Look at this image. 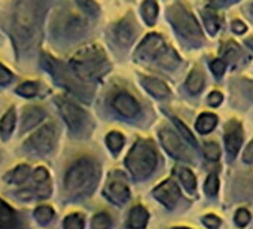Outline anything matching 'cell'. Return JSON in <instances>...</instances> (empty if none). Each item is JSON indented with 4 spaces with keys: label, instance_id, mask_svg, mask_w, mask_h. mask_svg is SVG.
I'll list each match as a JSON object with an SVG mask.
<instances>
[{
    "label": "cell",
    "instance_id": "1",
    "mask_svg": "<svg viewBox=\"0 0 253 229\" xmlns=\"http://www.w3.org/2000/svg\"><path fill=\"white\" fill-rule=\"evenodd\" d=\"M48 0H15L11 38L17 55H29L41 36Z\"/></svg>",
    "mask_w": 253,
    "mask_h": 229
},
{
    "label": "cell",
    "instance_id": "2",
    "mask_svg": "<svg viewBox=\"0 0 253 229\" xmlns=\"http://www.w3.org/2000/svg\"><path fill=\"white\" fill-rule=\"evenodd\" d=\"M70 69L76 77L82 80H92L100 77L107 69L104 52L97 46H86L79 49L70 60Z\"/></svg>",
    "mask_w": 253,
    "mask_h": 229
},
{
    "label": "cell",
    "instance_id": "3",
    "mask_svg": "<svg viewBox=\"0 0 253 229\" xmlns=\"http://www.w3.org/2000/svg\"><path fill=\"white\" fill-rule=\"evenodd\" d=\"M97 180L95 164L89 158H81L66 173L64 186L70 196H82L92 191Z\"/></svg>",
    "mask_w": 253,
    "mask_h": 229
},
{
    "label": "cell",
    "instance_id": "4",
    "mask_svg": "<svg viewBox=\"0 0 253 229\" xmlns=\"http://www.w3.org/2000/svg\"><path fill=\"white\" fill-rule=\"evenodd\" d=\"M157 151L154 145L148 140H140L134 145V148L126 155L125 164L130 173L137 179L148 177L157 167Z\"/></svg>",
    "mask_w": 253,
    "mask_h": 229
},
{
    "label": "cell",
    "instance_id": "5",
    "mask_svg": "<svg viewBox=\"0 0 253 229\" xmlns=\"http://www.w3.org/2000/svg\"><path fill=\"white\" fill-rule=\"evenodd\" d=\"M57 136H58V128L54 122L42 125L39 130H36L23 145V149L36 153V155H46L49 153L55 143H57Z\"/></svg>",
    "mask_w": 253,
    "mask_h": 229
},
{
    "label": "cell",
    "instance_id": "6",
    "mask_svg": "<svg viewBox=\"0 0 253 229\" xmlns=\"http://www.w3.org/2000/svg\"><path fill=\"white\" fill-rule=\"evenodd\" d=\"M52 27H54L52 33L57 38H64V39H75L81 36L85 30V24L82 18L73 12H66V11H61L54 18Z\"/></svg>",
    "mask_w": 253,
    "mask_h": 229
},
{
    "label": "cell",
    "instance_id": "7",
    "mask_svg": "<svg viewBox=\"0 0 253 229\" xmlns=\"http://www.w3.org/2000/svg\"><path fill=\"white\" fill-rule=\"evenodd\" d=\"M170 17H171L173 24L179 30V33H182L183 36H186L189 39L201 36V29H200L198 23L185 8L174 6L170 12Z\"/></svg>",
    "mask_w": 253,
    "mask_h": 229
},
{
    "label": "cell",
    "instance_id": "8",
    "mask_svg": "<svg viewBox=\"0 0 253 229\" xmlns=\"http://www.w3.org/2000/svg\"><path fill=\"white\" fill-rule=\"evenodd\" d=\"M57 104H58V109L63 114L66 124L70 127V130L72 131L81 130L85 122V112L78 104H75L63 97L57 98Z\"/></svg>",
    "mask_w": 253,
    "mask_h": 229
},
{
    "label": "cell",
    "instance_id": "9",
    "mask_svg": "<svg viewBox=\"0 0 253 229\" xmlns=\"http://www.w3.org/2000/svg\"><path fill=\"white\" fill-rule=\"evenodd\" d=\"M106 195L110 198V201L116 204H124L130 198V189L126 186L125 179L119 173H113L110 179L107 180L106 186Z\"/></svg>",
    "mask_w": 253,
    "mask_h": 229
},
{
    "label": "cell",
    "instance_id": "10",
    "mask_svg": "<svg viewBox=\"0 0 253 229\" xmlns=\"http://www.w3.org/2000/svg\"><path fill=\"white\" fill-rule=\"evenodd\" d=\"M160 139H161L163 146L166 148V151H167L171 156H174V158H177V159H183V158L188 156V151H186V148L183 146L182 140H180L179 136L174 134L171 130H161Z\"/></svg>",
    "mask_w": 253,
    "mask_h": 229
},
{
    "label": "cell",
    "instance_id": "11",
    "mask_svg": "<svg viewBox=\"0 0 253 229\" xmlns=\"http://www.w3.org/2000/svg\"><path fill=\"white\" fill-rule=\"evenodd\" d=\"M46 116L45 110L41 106H26L21 113V131H29L35 127H38Z\"/></svg>",
    "mask_w": 253,
    "mask_h": 229
},
{
    "label": "cell",
    "instance_id": "12",
    "mask_svg": "<svg viewBox=\"0 0 253 229\" xmlns=\"http://www.w3.org/2000/svg\"><path fill=\"white\" fill-rule=\"evenodd\" d=\"M113 106L118 110V113H121L125 118H133L140 112L137 100L126 92H121L119 95H116V98L113 100Z\"/></svg>",
    "mask_w": 253,
    "mask_h": 229
},
{
    "label": "cell",
    "instance_id": "13",
    "mask_svg": "<svg viewBox=\"0 0 253 229\" xmlns=\"http://www.w3.org/2000/svg\"><path fill=\"white\" fill-rule=\"evenodd\" d=\"M154 195L158 201H161L164 205L167 207H173L179 196H180V191H179V186L173 182V180H167L164 183H161L155 191H154Z\"/></svg>",
    "mask_w": 253,
    "mask_h": 229
},
{
    "label": "cell",
    "instance_id": "14",
    "mask_svg": "<svg viewBox=\"0 0 253 229\" xmlns=\"http://www.w3.org/2000/svg\"><path fill=\"white\" fill-rule=\"evenodd\" d=\"M164 42L161 40V38L160 36H157V35H151V36H148L145 40H143V43L139 46V49H137V55H146V57H155L157 58V55L158 57H164L166 60H169V57H167V54H164Z\"/></svg>",
    "mask_w": 253,
    "mask_h": 229
},
{
    "label": "cell",
    "instance_id": "15",
    "mask_svg": "<svg viewBox=\"0 0 253 229\" xmlns=\"http://www.w3.org/2000/svg\"><path fill=\"white\" fill-rule=\"evenodd\" d=\"M243 143V133H241V127L232 121L226 130V136H225V146L229 152L231 156H235L237 152L240 151V146Z\"/></svg>",
    "mask_w": 253,
    "mask_h": 229
},
{
    "label": "cell",
    "instance_id": "16",
    "mask_svg": "<svg viewBox=\"0 0 253 229\" xmlns=\"http://www.w3.org/2000/svg\"><path fill=\"white\" fill-rule=\"evenodd\" d=\"M20 220L17 213L0 198V229H18Z\"/></svg>",
    "mask_w": 253,
    "mask_h": 229
},
{
    "label": "cell",
    "instance_id": "17",
    "mask_svg": "<svg viewBox=\"0 0 253 229\" xmlns=\"http://www.w3.org/2000/svg\"><path fill=\"white\" fill-rule=\"evenodd\" d=\"M15 125H17V110L15 107H11L2 116V119H0V137H2V140H8L12 136Z\"/></svg>",
    "mask_w": 253,
    "mask_h": 229
},
{
    "label": "cell",
    "instance_id": "18",
    "mask_svg": "<svg viewBox=\"0 0 253 229\" xmlns=\"http://www.w3.org/2000/svg\"><path fill=\"white\" fill-rule=\"evenodd\" d=\"M148 217H149L148 211L143 207L137 205V207L131 208V211H130L128 226L131 229H143L146 226V223H148Z\"/></svg>",
    "mask_w": 253,
    "mask_h": 229
},
{
    "label": "cell",
    "instance_id": "19",
    "mask_svg": "<svg viewBox=\"0 0 253 229\" xmlns=\"http://www.w3.org/2000/svg\"><path fill=\"white\" fill-rule=\"evenodd\" d=\"M143 86H145L152 95L161 97V98H163V97H167L169 92H170L169 86H167L163 80L155 79V77H145V79H143Z\"/></svg>",
    "mask_w": 253,
    "mask_h": 229
},
{
    "label": "cell",
    "instance_id": "20",
    "mask_svg": "<svg viewBox=\"0 0 253 229\" xmlns=\"http://www.w3.org/2000/svg\"><path fill=\"white\" fill-rule=\"evenodd\" d=\"M29 176H30V167L29 165H18L11 173H8L5 180L9 183H14V185H21L29 179Z\"/></svg>",
    "mask_w": 253,
    "mask_h": 229
},
{
    "label": "cell",
    "instance_id": "21",
    "mask_svg": "<svg viewBox=\"0 0 253 229\" xmlns=\"http://www.w3.org/2000/svg\"><path fill=\"white\" fill-rule=\"evenodd\" d=\"M217 124V118L211 113H203L201 116L198 118L197 121V130L201 133V134H207L210 133Z\"/></svg>",
    "mask_w": 253,
    "mask_h": 229
},
{
    "label": "cell",
    "instance_id": "22",
    "mask_svg": "<svg viewBox=\"0 0 253 229\" xmlns=\"http://www.w3.org/2000/svg\"><path fill=\"white\" fill-rule=\"evenodd\" d=\"M142 15L149 26L155 24L157 15H158V5L155 0H145L143 8H142Z\"/></svg>",
    "mask_w": 253,
    "mask_h": 229
},
{
    "label": "cell",
    "instance_id": "23",
    "mask_svg": "<svg viewBox=\"0 0 253 229\" xmlns=\"http://www.w3.org/2000/svg\"><path fill=\"white\" fill-rule=\"evenodd\" d=\"M116 39L122 45H128L131 42V39H134V30L126 21H122L119 24V27L116 29Z\"/></svg>",
    "mask_w": 253,
    "mask_h": 229
},
{
    "label": "cell",
    "instance_id": "24",
    "mask_svg": "<svg viewBox=\"0 0 253 229\" xmlns=\"http://www.w3.org/2000/svg\"><path fill=\"white\" fill-rule=\"evenodd\" d=\"M186 85H188L191 92H194V94L200 92L204 86V75L201 73V70H198V69L192 70L188 80H186Z\"/></svg>",
    "mask_w": 253,
    "mask_h": 229
},
{
    "label": "cell",
    "instance_id": "25",
    "mask_svg": "<svg viewBox=\"0 0 253 229\" xmlns=\"http://www.w3.org/2000/svg\"><path fill=\"white\" fill-rule=\"evenodd\" d=\"M18 95L24 97V98H33L39 94V83L35 82V80H27V82H23L21 85L17 86V91H15Z\"/></svg>",
    "mask_w": 253,
    "mask_h": 229
},
{
    "label": "cell",
    "instance_id": "26",
    "mask_svg": "<svg viewBox=\"0 0 253 229\" xmlns=\"http://www.w3.org/2000/svg\"><path fill=\"white\" fill-rule=\"evenodd\" d=\"M177 173H179V177H180L183 186H185L189 192H192V191L195 189V185H197V180H195V176L192 174V171L182 167V168H177Z\"/></svg>",
    "mask_w": 253,
    "mask_h": 229
},
{
    "label": "cell",
    "instance_id": "27",
    "mask_svg": "<svg viewBox=\"0 0 253 229\" xmlns=\"http://www.w3.org/2000/svg\"><path fill=\"white\" fill-rule=\"evenodd\" d=\"M203 15H204V21H206V27H207V30H209L211 35H213V33H216V32H217V29H219V21H217L216 12H214V11L207 9V11H204V12H203Z\"/></svg>",
    "mask_w": 253,
    "mask_h": 229
},
{
    "label": "cell",
    "instance_id": "28",
    "mask_svg": "<svg viewBox=\"0 0 253 229\" xmlns=\"http://www.w3.org/2000/svg\"><path fill=\"white\" fill-rule=\"evenodd\" d=\"M35 217L41 222V223H48L52 220L54 217V210L48 205H41L35 210Z\"/></svg>",
    "mask_w": 253,
    "mask_h": 229
},
{
    "label": "cell",
    "instance_id": "29",
    "mask_svg": "<svg viewBox=\"0 0 253 229\" xmlns=\"http://www.w3.org/2000/svg\"><path fill=\"white\" fill-rule=\"evenodd\" d=\"M64 229H84V217L82 214L73 213L66 217L64 220Z\"/></svg>",
    "mask_w": 253,
    "mask_h": 229
},
{
    "label": "cell",
    "instance_id": "30",
    "mask_svg": "<svg viewBox=\"0 0 253 229\" xmlns=\"http://www.w3.org/2000/svg\"><path fill=\"white\" fill-rule=\"evenodd\" d=\"M76 5L86 14V15H97L98 14V5L94 0H76Z\"/></svg>",
    "mask_w": 253,
    "mask_h": 229
},
{
    "label": "cell",
    "instance_id": "31",
    "mask_svg": "<svg viewBox=\"0 0 253 229\" xmlns=\"http://www.w3.org/2000/svg\"><path fill=\"white\" fill-rule=\"evenodd\" d=\"M110 216L106 213H98L92 219V229H109L110 228Z\"/></svg>",
    "mask_w": 253,
    "mask_h": 229
},
{
    "label": "cell",
    "instance_id": "32",
    "mask_svg": "<svg viewBox=\"0 0 253 229\" xmlns=\"http://www.w3.org/2000/svg\"><path fill=\"white\" fill-rule=\"evenodd\" d=\"M106 143H107V146L113 151V152H116V151H119L122 146H124V137L119 134V133H110L109 136H107V139H106Z\"/></svg>",
    "mask_w": 253,
    "mask_h": 229
},
{
    "label": "cell",
    "instance_id": "33",
    "mask_svg": "<svg viewBox=\"0 0 253 229\" xmlns=\"http://www.w3.org/2000/svg\"><path fill=\"white\" fill-rule=\"evenodd\" d=\"M14 80V73L5 66L0 63V86H6Z\"/></svg>",
    "mask_w": 253,
    "mask_h": 229
},
{
    "label": "cell",
    "instance_id": "34",
    "mask_svg": "<svg viewBox=\"0 0 253 229\" xmlns=\"http://www.w3.org/2000/svg\"><path fill=\"white\" fill-rule=\"evenodd\" d=\"M204 155H206V158L210 159V161L219 159L220 152H219L217 145H216V143H206V145H204Z\"/></svg>",
    "mask_w": 253,
    "mask_h": 229
},
{
    "label": "cell",
    "instance_id": "35",
    "mask_svg": "<svg viewBox=\"0 0 253 229\" xmlns=\"http://www.w3.org/2000/svg\"><path fill=\"white\" fill-rule=\"evenodd\" d=\"M204 188H206V192L209 195H216V192L219 189V180H217V177L214 174H210L207 177V182H206V186Z\"/></svg>",
    "mask_w": 253,
    "mask_h": 229
},
{
    "label": "cell",
    "instance_id": "36",
    "mask_svg": "<svg viewBox=\"0 0 253 229\" xmlns=\"http://www.w3.org/2000/svg\"><path fill=\"white\" fill-rule=\"evenodd\" d=\"M235 222H237V225H240V226L247 225V223L250 222V213H249L246 208H240V210L237 211V214H235Z\"/></svg>",
    "mask_w": 253,
    "mask_h": 229
},
{
    "label": "cell",
    "instance_id": "37",
    "mask_svg": "<svg viewBox=\"0 0 253 229\" xmlns=\"http://www.w3.org/2000/svg\"><path fill=\"white\" fill-rule=\"evenodd\" d=\"M174 122H176V125H177V128L180 130V133H182V136L189 142V143H192V145H195V139H194V136L191 134V131L185 127V124L182 122V121H179V119H174Z\"/></svg>",
    "mask_w": 253,
    "mask_h": 229
},
{
    "label": "cell",
    "instance_id": "38",
    "mask_svg": "<svg viewBox=\"0 0 253 229\" xmlns=\"http://www.w3.org/2000/svg\"><path fill=\"white\" fill-rule=\"evenodd\" d=\"M33 179H35L36 183H45V182H48V170L43 168V167L36 168L35 173H33Z\"/></svg>",
    "mask_w": 253,
    "mask_h": 229
},
{
    "label": "cell",
    "instance_id": "39",
    "mask_svg": "<svg viewBox=\"0 0 253 229\" xmlns=\"http://www.w3.org/2000/svg\"><path fill=\"white\" fill-rule=\"evenodd\" d=\"M225 67H226V64L222 60H214L211 63V72L216 75V77H220L225 73Z\"/></svg>",
    "mask_w": 253,
    "mask_h": 229
},
{
    "label": "cell",
    "instance_id": "40",
    "mask_svg": "<svg viewBox=\"0 0 253 229\" xmlns=\"http://www.w3.org/2000/svg\"><path fill=\"white\" fill-rule=\"evenodd\" d=\"M203 222H204V225H206L207 228H210V229H216V228H219V225H220V219L216 217V216H213V214L206 216V217L203 219Z\"/></svg>",
    "mask_w": 253,
    "mask_h": 229
},
{
    "label": "cell",
    "instance_id": "41",
    "mask_svg": "<svg viewBox=\"0 0 253 229\" xmlns=\"http://www.w3.org/2000/svg\"><path fill=\"white\" fill-rule=\"evenodd\" d=\"M222 94L219 92V91H213L210 95H209V98H207V101H209V104L210 106H219L220 103H222Z\"/></svg>",
    "mask_w": 253,
    "mask_h": 229
},
{
    "label": "cell",
    "instance_id": "42",
    "mask_svg": "<svg viewBox=\"0 0 253 229\" xmlns=\"http://www.w3.org/2000/svg\"><path fill=\"white\" fill-rule=\"evenodd\" d=\"M243 159H244V162H253V140L250 142V145H249L247 149L244 151Z\"/></svg>",
    "mask_w": 253,
    "mask_h": 229
},
{
    "label": "cell",
    "instance_id": "43",
    "mask_svg": "<svg viewBox=\"0 0 253 229\" xmlns=\"http://www.w3.org/2000/svg\"><path fill=\"white\" fill-rule=\"evenodd\" d=\"M232 30L235 32V33H238V35H241V33H244L246 32V26H244V23H241V21H234L232 23Z\"/></svg>",
    "mask_w": 253,
    "mask_h": 229
},
{
    "label": "cell",
    "instance_id": "44",
    "mask_svg": "<svg viewBox=\"0 0 253 229\" xmlns=\"http://www.w3.org/2000/svg\"><path fill=\"white\" fill-rule=\"evenodd\" d=\"M217 3H231V2H234V0H216Z\"/></svg>",
    "mask_w": 253,
    "mask_h": 229
},
{
    "label": "cell",
    "instance_id": "45",
    "mask_svg": "<svg viewBox=\"0 0 253 229\" xmlns=\"http://www.w3.org/2000/svg\"><path fill=\"white\" fill-rule=\"evenodd\" d=\"M249 42H250V46H252V48H253V39H250V40H249Z\"/></svg>",
    "mask_w": 253,
    "mask_h": 229
},
{
    "label": "cell",
    "instance_id": "46",
    "mask_svg": "<svg viewBox=\"0 0 253 229\" xmlns=\"http://www.w3.org/2000/svg\"><path fill=\"white\" fill-rule=\"evenodd\" d=\"M174 229H186V228H174Z\"/></svg>",
    "mask_w": 253,
    "mask_h": 229
}]
</instances>
